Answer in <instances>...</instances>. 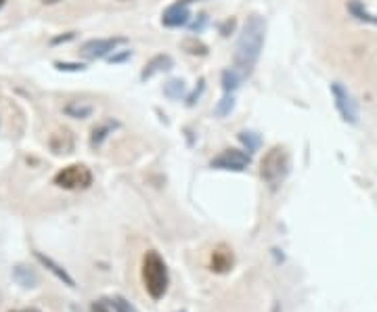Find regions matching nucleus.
Wrapping results in <instances>:
<instances>
[{"instance_id":"12","label":"nucleus","mask_w":377,"mask_h":312,"mask_svg":"<svg viewBox=\"0 0 377 312\" xmlns=\"http://www.w3.org/2000/svg\"><path fill=\"white\" fill-rule=\"evenodd\" d=\"M118 126H120V124H118L116 120H105V122L96 124V126L92 128V132H90V147H92V149H99L103 143H105V138H107Z\"/></svg>"},{"instance_id":"17","label":"nucleus","mask_w":377,"mask_h":312,"mask_svg":"<svg viewBox=\"0 0 377 312\" xmlns=\"http://www.w3.org/2000/svg\"><path fill=\"white\" fill-rule=\"evenodd\" d=\"M13 279L17 283H21L23 287H34V283L38 281V276L34 274L29 268H25V266H15L13 268Z\"/></svg>"},{"instance_id":"1","label":"nucleus","mask_w":377,"mask_h":312,"mask_svg":"<svg viewBox=\"0 0 377 312\" xmlns=\"http://www.w3.org/2000/svg\"><path fill=\"white\" fill-rule=\"evenodd\" d=\"M264 34H266V21L260 15H250L235 51V67L244 78H248L254 72V67L260 59V53L264 47Z\"/></svg>"},{"instance_id":"9","label":"nucleus","mask_w":377,"mask_h":312,"mask_svg":"<svg viewBox=\"0 0 377 312\" xmlns=\"http://www.w3.org/2000/svg\"><path fill=\"white\" fill-rule=\"evenodd\" d=\"M189 17H191V13H189L187 5L179 0V3H174L172 7H168V9L164 11L161 23H164L166 27H181V25L189 23Z\"/></svg>"},{"instance_id":"8","label":"nucleus","mask_w":377,"mask_h":312,"mask_svg":"<svg viewBox=\"0 0 377 312\" xmlns=\"http://www.w3.org/2000/svg\"><path fill=\"white\" fill-rule=\"evenodd\" d=\"M233 264H235V254L229 246L220 244L212 250V256H210V270L212 272L224 274L233 268Z\"/></svg>"},{"instance_id":"30","label":"nucleus","mask_w":377,"mask_h":312,"mask_svg":"<svg viewBox=\"0 0 377 312\" xmlns=\"http://www.w3.org/2000/svg\"><path fill=\"white\" fill-rule=\"evenodd\" d=\"M42 3H44V5H57L59 0H42Z\"/></svg>"},{"instance_id":"29","label":"nucleus","mask_w":377,"mask_h":312,"mask_svg":"<svg viewBox=\"0 0 377 312\" xmlns=\"http://www.w3.org/2000/svg\"><path fill=\"white\" fill-rule=\"evenodd\" d=\"M130 57V51H124L122 55H118V57H112V63H120V61H124V59H128Z\"/></svg>"},{"instance_id":"19","label":"nucleus","mask_w":377,"mask_h":312,"mask_svg":"<svg viewBox=\"0 0 377 312\" xmlns=\"http://www.w3.org/2000/svg\"><path fill=\"white\" fill-rule=\"evenodd\" d=\"M185 90H187V86H185L183 80H170V82L164 86V94H166L168 99H172V101L181 99V96L185 94Z\"/></svg>"},{"instance_id":"20","label":"nucleus","mask_w":377,"mask_h":312,"mask_svg":"<svg viewBox=\"0 0 377 312\" xmlns=\"http://www.w3.org/2000/svg\"><path fill=\"white\" fill-rule=\"evenodd\" d=\"M239 141H242V143L248 147L250 153H254V151L260 147V138H258L254 132H242V134H239Z\"/></svg>"},{"instance_id":"13","label":"nucleus","mask_w":377,"mask_h":312,"mask_svg":"<svg viewBox=\"0 0 377 312\" xmlns=\"http://www.w3.org/2000/svg\"><path fill=\"white\" fill-rule=\"evenodd\" d=\"M92 112H94V105H90L86 101H70L63 105V114L74 120H86L92 116Z\"/></svg>"},{"instance_id":"25","label":"nucleus","mask_w":377,"mask_h":312,"mask_svg":"<svg viewBox=\"0 0 377 312\" xmlns=\"http://www.w3.org/2000/svg\"><path fill=\"white\" fill-rule=\"evenodd\" d=\"M235 19H226L224 23H222V27H220V34H222V36L226 38V36H231V31L235 29Z\"/></svg>"},{"instance_id":"32","label":"nucleus","mask_w":377,"mask_h":312,"mask_svg":"<svg viewBox=\"0 0 377 312\" xmlns=\"http://www.w3.org/2000/svg\"><path fill=\"white\" fill-rule=\"evenodd\" d=\"M3 5H5V0H0V9H3Z\"/></svg>"},{"instance_id":"4","label":"nucleus","mask_w":377,"mask_h":312,"mask_svg":"<svg viewBox=\"0 0 377 312\" xmlns=\"http://www.w3.org/2000/svg\"><path fill=\"white\" fill-rule=\"evenodd\" d=\"M53 183L65 191H82L92 185V172L84 164H72L59 170Z\"/></svg>"},{"instance_id":"21","label":"nucleus","mask_w":377,"mask_h":312,"mask_svg":"<svg viewBox=\"0 0 377 312\" xmlns=\"http://www.w3.org/2000/svg\"><path fill=\"white\" fill-rule=\"evenodd\" d=\"M233 107H235V99H233V96H224V99H220V103L216 105L214 114H216L218 118H224V116H229V114L233 112Z\"/></svg>"},{"instance_id":"10","label":"nucleus","mask_w":377,"mask_h":312,"mask_svg":"<svg viewBox=\"0 0 377 312\" xmlns=\"http://www.w3.org/2000/svg\"><path fill=\"white\" fill-rule=\"evenodd\" d=\"M34 256H36V260H38L47 270H51V272L57 276V279H59V281H63L67 287H76V281L72 279V274L67 272L63 266H59L53 258H49V256H44V254H40V252H34Z\"/></svg>"},{"instance_id":"33","label":"nucleus","mask_w":377,"mask_h":312,"mask_svg":"<svg viewBox=\"0 0 377 312\" xmlns=\"http://www.w3.org/2000/svg\"><path fill=\"white\" fill-rule=\"evenodd\" d=\"M122 3H128V0H122Z\"/></svg>"},{"instance_id":"6","label":"nucleus","mask_w":377,"mask_h":312,"mask_svg":"<svg viewBox=\"0 0 377 312\" xmlns=\"http://www.w3.org/2000/svg\"><path fill=\"white\" fill-rule=\"evenodd\" d=\"M331 94H333V101H335V107L341 116L344 122H350V124H356L359 122V107L352 99V94L341 86L339 82L331 84Z\"/></svg>"},{"instance_id":"2","label":"nucleus","mask_w":377,"mask_h":312,"mask_svg":"<svg viewBox=\"0 0 377 312\" xmlns=\"http://www.w3.org/2000/svg\"><path fill=\"white\" fill-rule=\"evenodd\" d=\"M141 279L145 285V291L153 298V300H161L168 291V266L164 262V258L155 252L149 250L143 256V264H141Z\"/></svg>"},{"instance_id":"7","label":"nucleus","mask_w":377,"mask_h":312,"mask_svg":"<svg viewBox=\"0 0 377 312\" xmlns=\"http://www.w3.org/2000/svg\"><path fill=\"white\" fill-rule=\"evenodd\" d=\"M252 157L250 153L242 151V149H226L220 155H216L210 166L216 170H233V172H244L250 166Z\"/></svg>"},{"instance_id":"24","label":"nucleus","mask_w":377,"mask_h":312,"mask_svg":"<svg viewBox=\"0 0 377 312\" xmlns=\"http://www.w3.org/2000/svg\"><path fill=\"white\" fill-rule=\"evenodd\" d=\"M203 88H205V80L201 78V80H199V84H197V88L187 96V105H189V107H191V105H195L197 99H199V96H201V92H203Z\"/></svg>"},{"instance_id":"14","label":"nucleus","mask_w":377,"mask_h":312,"mask_svg":"<svg viewBox=\"0 0 377 312\" xmlns=\"http://www.w3.org/2000/svg\"><path fill=\"white\" fill-rule=\"evenodd\" d=\"M51 149L55 153H72L74 149V136L70 130H57L51 136Z\"/></svg>"},{"instance_id":"28","label":"nucleus","mask_w":377,"mask_h":312,"mask_svg":"<svg viewBox=\"0 0 377 312\" xmlns=\"http://www.w3.org/2000/svg\"><path fill=\"white\" fill-rule=\"evenodd\" d=\"M90 312H109V310H107V306L103 304V302H94V304L90 306Z\"/></svg>"},{"instance_id":"22","label":"nucleus","mask_w":377,"mask_h":312,"mask_svg":"<svg viewBox=\"0 0 377 312\" xmlns=\"http://www.w3.org/2000/svg\"><path fill=\"white\" fill-rule=\"evenodd\" d=\"M112 306H114L116 312H136V308H134L128 300H124L122 296H116V298L112 300Z\"/></svg>"},{"instance_id":"31","label":"nucleus","mask_w":377,"mask_h":312,"mask_svg":"<svg viewBox=\"0 0 377 312\" xmlns=\"http://www.w3.org/2000/svg\"><path fill=\"white\" fill-rule=\"evenodd\" d=\"M13 312H38V310H13Z\"/></svg>"},{"instance_id":"3","label":"nucleus","mask_w":377,"mask_h":312,"mask_svg":"<svg viewBox=\"0 0 377 312\" xmlns=\"http://www.w3.org/2000/svg\"><path fill=\"white\" fill-rule=\"evenodd\" d=\"M289 153L285 147L275 145L266 151L260 161V177L270 189H279L289 174Z\"/></svg>"},{"instance_id":"23","label":"nucleus","mask_w":377,"mask_h":312,"mask_svg":"<svg viewBox=\"0 0 377 312\" xmlns=\"http://www.w3.org/2000/svg\"><path fill=\"white\" fill-rule=\"evenodd\" d=\"M55 67L59 72H84V63H65V61H55Z\"/></svg>"},{"instance_id":"16","label":"nucleus","mask_w":377,"mask_h":312,"mask_svg":"<svg viewBox=\"0 0 377 312\" xmlns=\"http://www.w3.org/2000/svg\"><path fill=\"white\" fill-rule=\"evenodd\" d=\"M244 76L237 72V67H229L222 72V88L224 92H233L239 84H242Z\"/></svg>"},{"instance_id":"26","label":"nucleus","mask_w":377,"mask_h":312,"mask_svg":"<svg viewBox=\"0 0 377 312\" xmlns=\"http://www.w3.org/2000/svg\"><path fill=\"white\" fill-rule=\"evenodd\" d=\"M74 38H76V34H74V31H70V34H65V36H57V38H53V44L67 42V40H74Z\"/></svg>"},{"instance_id":"15","label":"nucleus","mask_w":377,"mask_h":312,"mask_svg":"<svg viewBox=\"0 0 377 312\" xmlns=\"http://www.w3.org/2000/svg\"><path fill=\"white\" fill-rule=\"evenodd\" d=\"M181 49L185 51V53H189V55H195V57H205L208 55V47H205L199 38H195V36H189V38H185L183 42H181Z\"/></svg>"},{"instance_id":"5","label":"nucleus","mask_w":377,"mask_h":312,"mask_svg":"<svg viewBox=\"0 0 377 312\" xmlns=\"http://www.w3.org/2000/svg\"><path fill=\"white\" fill-rule=\"evenodd\" d=\"M128 38L126 36H114V38H92L86 40L80 47V55L86 59H101V57H107L112 51H116L118 47L126 44Z\"/></svg>"},{"instance_id":"18","label":"nucleus","mask_w":377,"mask_h":312,"mask_svg":"<svg viewBox=\"0 0 377 312\" xmlns=\"http://www.w3.org/2000/svg\"><path fill=\"white\" fill-rule=\"evenodd\" d=\"M348 11L352 13V17H356L359 21H365V23H373V25H377V17L375 15H371V13H367L365 9H363V5L359 3V0H348Z\"/></svg>"},{"instance_id":"27","label":"nucleus","mask_w":377,"mask_h":312,"mask_svg":"<svg viewBox=\"0 0 377 312\" xmlns=\"http://www.w3.org/2000/svg\"><path fill=\"white\" fill-rule=\"evenodd\" d=\"M205 21H208V17H205V15H199V21H195V23L191 25V29H193V31H201L203 25H205Z\"/></svg>"},{"instance_id":"11","label":"nucleus","mask_w":377,"mask_h":312,"mask_svg":"<svg viewBox=\"0 0 377 312\" xmlns=\"http://www.w3.org/2000/svg\"><path fill=\"white\" fill-rule=\"evenodd\" d=\"M172 65H174V61H172V57H170V55H155L151 61H147L143 74H141V80H149V78H153L159 72H168V69Z\"/></svg>"}]
</instances>
